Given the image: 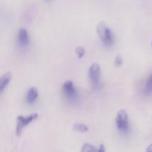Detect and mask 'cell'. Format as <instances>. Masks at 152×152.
Segmentation results:
<instances>
[{
  "instance_id": "obj_1",
  "label": "cell",
  "mask_w": 152,
  "mask_h": 152,
  "mask_svg": "<svg viewBox=\"0 0 152 152\" xmlns=\"http://www.w3.org/2000/svg\"><path fill=\"white\" fill-rule=\"evenodd\" d=\"M96 32L99 39L105 45L112 46L114 43V37L112 31L104 22H99L96 26Z\"/></svg>"
},
{
  "instance_id": "obj_2",
  "label": "cell",
  "mask_w": 152,
  "mask_h": 152,
  "mask_svg": "<svg viewBox=\"0 0 152 152\" xmlns=\"http://www.w3.org/2000/svg\"><path fill=\"white\" fill-rule=\"evenodd\" d=\"M62 94L67 100L71 102H77L80 99L78 91L71 80H67L62 87Z\"/></svg>"
},
{
  "instance_id": "obj_3",
  "label": "cell",
  "mask_w": 152,
  "mask_h": 152,
  "mask_svg": "<svg viewBox=\"0 0 152 152\" xmlns=\"http://www.w3.org/2000/svg\"><path fill=\"white\" fill-rule=\"evenodd\" d=\"M117 129L121 133L127 134L129 132V116L126 110L120 109L117 112L115 119Z\"/></svg>"
},
{
  "instance_id": "obj_4",
  "label": "cell",
  "mask_w": 152,
  "mask_h": 152,
  "mask_svg": "<svg viewBox=\"0 0 152 152\" xmlns=\"http://www.w3.org/2000/svg\"><path fill=\"white\" fill-rule=\"evenodd\" d=\"M39 117L38 113H32L28 116H18L16 117V132L17 135H20L22 130L31 124Z\"/></svg>"
},
{
  "instance_id": "obj_5",
  "label": "cell",
  "mask_w": 152,
  "mask_h": 152,
  "mask_svg": "<svg viewBox=\"0 0 152 152\" xmlns=\"http://www.w3.org/2000/svg\"><path fill=\"white\" fill-rule=\"evenodd\" d=\"M89 78L92 86L94 89H98L100 87L101 68L98 63H93L89 68Z\"/></svg>"
},
{
  "instance_id": "obj_6",
  "label": "cell",
  "mask_w": 152,
  "mask_h": 152,
  "mask_svg": "<svg viewBox=\"0 0 152 152\" xmlns=\"http://www.w3.org/2000/svg\"><path fill=\"white\" fill-rule=\"evenodd\" d=\"M39 96L38 89L35 87H31L28 89L25 96V101L27 103L32 104L35 102Z\"/></svg>"
},
{
  "instance_id": "obj_7",
  "label": "cell",
  "mask_w": 152,
  "mask_h": 152,
  "mask_svg": "<svg viewBox=\"0 0 152 152\" xmlns=\"http://www.w3.org/2000/svg\"><path fill=\"white\" fill-rule=\"evenodd\" d=\"M18 42L22 46H27L29 44V36L28 31L25 28H21L18 33Z\"/></svg>"
},
{
  "instance_id": "obj_8",
  "label": "cell",
  "mask_w": 152,
  "mask_h": 152,
  "mask_svg": "<svg viewBox=\"0 0 152 152\" xmlns=\"http://www.w3.org/2000/svg\"><path fill=\"white\" fill-rule=\"evenodd\" d=\"M12 80V74L10 72H7L1 76L0 79V93H2L4 89L7 88L9 83Z\"/></svg>"
},
{
  "instance_id": "obj_9",
  "label": "cell",
  "mask_w": 152,
  "mask_h": 152,
  "mask_svg": "<svg viewBox=\"0 0 152 152\" xmlns=\"http://www.w3.org/2000/svg\"><path fill=\"white\" fill-rule=\"evenodd\" d=\"M143 93L146 96L152 94V73L145 82L143 88Z\"/></svg>"
},
{
  "instance_id": "obj_10",
  "label": "cell",
  "mask_w": 152,
  "mask_h": 152,
  "mask_svg": "<svg viewBox=\"0 0 152 152\" xmlns=\"http://www.w3.org/2000/svg\"><path fill=\"white\" fill-rule=\"evenodd\" d=\"M73 129H74V131H77V132H82V133L87 132L88 131V127L85 123H74V126H73Z\"/></svg>"
},
{
  "instance_id": "obj_11",
  "label": "cell",
  "mask_w": 152,
  "mask_h": 152,
  "mask_svg": "<svg viewBox=\"0 0 152 152\" xmlns=\"http://www.w3.org/2000/svg\"><path fill=\"white\" fill-rule=\"evenodd\" d=\"M81 152H98V149L91 144L85 143L82 147Z\"/></svg>"
},
{
  "instance_id": "obj_12",
  "label": "cell",
  "mask_w": 152,
  "mask_h": 152,
  "mask_svg": "<svg viewBox=\"0 0 152 152\" xmlns=\"http://www.w3.org/2000/svg\"><path fill=\"white\" fill-rule=\"evenodd\" d=\"M75 52H76V54L77 55L79 59H81L82 57H83L86 53V49H85L84 48L81 47V46H78V47L76 48Z\"/></svg>"
},
{
  "instance_id": "obj_13",
  "label": "cell",
  "mask_w": 152,
  "mask_h": 152,
  "mask_svg": "<svg viewBox=\"0 0 152 152\" xmlns=\"http://www.w3.org/2000/svg\"><path fill=\"white\" fill-rule=\"evenodd\" d=\"M123 58L121 57V56L120 55H117V56L115 57V59H114V66L115 67H120L122 65H123Z\"/></svg>"
},
{
  "instance_id": "obj_14",
  "label": "cell",
  "mask_w": 152,
  "mask_h": 152,
  "mask_svg": "<svg viewBox=\"0 0 152 152\" xmlns=\"http://www.w3.org/2000/svg\"><path fill=\"white\" fill-rule=\"evenodd\" d=\"M98 152H105V148L104 145H99V148H98Z\"/></svg>"
},
{
  "instance_id": "obj_15",
  "label": "cell",
  "mask_w": 152,
  "mask_h": 152,
  "mask_svg": "<svg viewBox=\"0 0 152 152\" xmlns=\"http://www.w3.org/2000/svg\"><path fill=\"white\" fill-rule=\"evenodd\" d=\"M146 152H152V144H151V145L147 148Z\"/></svg>"
},
{
  "instance_id": "obj_16",
  "label": "cell",
  "mask_w": 152,
  "mask_h": 152,
  "mask_svg": "<svg viewBox=\"0 0 152 152\" xmlns=\"http://www.w3.org/2000/svg\"><path fill=\"white\" fill-rule=\"evenodd\" d=\"M151 46H152V38H151Z\"/></svg>"
}]
</instances>
